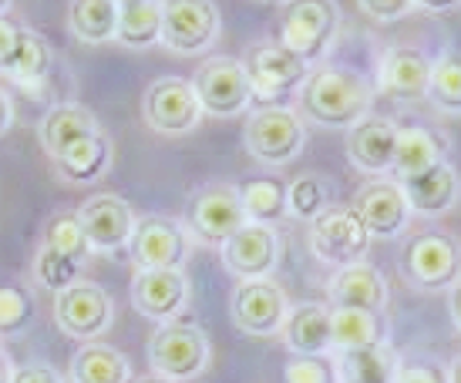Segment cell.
Instances as JSON below:
<instances>
[{"label":"cell","instance_id":"cell-1","mask_svg":"<svg viewBox=\"0 0 461 383\" xmlns=\"http://www.w3.org/2000/svg\"><path fill=\"white\" fill-rule=\"evenodd\" d=\"M377 91L364 75L317 64L310 67L307 81L296 91V115L321 128H354L360 118L374 115Z\"/></svg>","mask_w":461,"mask_h":383},{"label":"cell","instance_id":"cell-2","mask_svg":"<svg viewBox=\"0 0 461 383\" xmlns=\"http://www.w3.org/2000/svg\"><path fill=\"white\" fill-rule=\"evenodd\" d=\"M397 272L418 293H448L461 280V239L445 229L411 232L397 253Z\"/></svg>","mask_w":461,"mask_h":383},{"label":"cell","instance_id":"cell-3","mask_svg":"<svg viewBox=\"0 0 461 383\" xmlns=\"http://www.w3.org/2000/svg\"><path fill=\"white\" fill-rule=\"evenodd\" d=\"M340 7L330 0H294L280 4V44L310 67L323 64L340 38Z\"/></svg>","mask_w":461,"mask_h":383},{"label":"cell","instance_id":"cell-4","mask_svg":"<svg viewBox=\"0 0 461 383\" xmlns=\"http://www.w3.org/2000/svg\"><path fill=\"white\" fill-rule=\"evenodd\" d=\"M209 363H212V340L203 326H195L189 319L162 323L149 336V367L162 380H195L209 370Z\"/></svg>","mask_w":461,"mask_h":383},{"label":"cell","instance_id":"cell-5","mask_svg":"<svg viewBox=\"0 0 461 383\" xmlns=\"http://www.w3.org/2000/svg\"><path fill=\"white\" fill-rule=\"evenodd\" d=\"M240 64L249 77L253 102H263L259 108H283L286 98L296 94L310 75V64L300 61L294 51H286L280 40L249 44Z\"/></svg>","mask_w":461,"mask_h":383},{"label":"cell","instance_id":"cell-6","mask_svg":"<svg viewBox=\"0 0 461 383\" xmlns=\"http://www.w3.org/2000/svg\"><path fill=\"white\" fill-rule=\"evenodd\" d=\"M243 145L257 162L269 168L290 165L307 145V121L290 104L283 108H257L243 121Z\"/></svg>","mask_w":461,"mask_h":383},{"label":"cell","instance_id":"cell-7","mask_svg":"<svg viewBox=\"0 0 461 383\" xmlns=\"http://www.w3.org/2000/svg\"><path fill=\"white\" fill-rule=\"evenodd\" d=\"M182 226L189 229L193 243L222 245L232 232H240L246 226V212L236 185H230V182H209L203 189H195L189 195Z\"/></svg>","mask_w":461,"mask_h":383},{"label":"cell","instance_id":"cell-8","mask_svg":"<svg viewBox=\"0 0 461 383\" xmlns=\"http://www.w3.org/2000/svg\"><path fill=\"white\" fill-rule=\"evenodd\" d=\"M371 232L354 212V205L333 202L317 222H310V253L333 269L364 263L371 253Z\"/></svg>","mask_w":461,"mask_h":383},{"label":"cell","instance_id":"cell-9","mask_svg":"<svg viewBox=\"0 0 461 383\" xmlns=\"http://www.w3.org/2000/svg\"><path fill=\"white\" fill-rule=\"evenodd\" d=\"M54 323L71 340L95 343L115 323V299L98 282L77 280L75 286L54 296Z\"/></svg>","mask_w":461,"mask_h":383},{"label":"cell","instance_id":"cell-10","mask_svg":"<svg viewBox=\"0 0 461 383\" xmlns=\"http://www.w3.org/2000/svg\"><path fill=\"white\" fill-rule=\"evenodd\" d=\"M189 85H193L195 98L203 104V115L236 118L253 104L249 77H246L240 58H230V54L205 58V61L195 67V75Z\"/></svg>","mask_w":461,"mask_h":383},{"label":"cell","instance_id":"cell-11","mask_svg":"<svg viewBox=\"0 0 461 383\" xmlns=\"http://www.w3.org/2000/svg\"><path fill=\"white\" fill-rule=\"evenodd\" d=\"M141 118L158 135H189L203 125L205 115L189 77L166 75L152 81L141 94Z\"/></svg>","mask_w":461,"mask_h":383},{"label":"cell","instance_id":"cell-12","mask_svg":"<svg viewBox=\"0 0 461 383\" xmlns=\"http://www.w3.org/2000/svg\"><path fill=\"white\" fill-rule=\"evenodd\" d=\"M222 13L209 0H168L162 4V38L172 54H205L219 40Z\"/></svg>","mask_w":461,"mask_h":383},{"label":"cell","instance_id":"cell-13","mask_svg":"<svg viewBox=\"0 0 461 383\" xmlns=\"http://www.w3.org/2000/svg\"><path fill=\"white\" fill-rule=\"evenodd\" d=\"M189 253H193V236L182 226V218L145 216L135 222L129 255L139 272H149V269H185Z\"/></svg>","mask_w":461,"mask_h":383},{"label":"cell","instance_id":"cell-14","mask_svg":"<svg viewBox=\"0 0 461 383\" xmlns=\"http://www.w3.org/2000/svg\"><path fill=\"white\" fill-rule=\"evenodd\" d=\"M219 255H222V266L240 282L273 280L283 259V236L273 226L246 222L243 229L232 232L230 239L219 245Z\"/></svg>","mask_w":461,"mask_h":383},{"label":"cell","instance_id":"cell-15","mask_svg":"<svg viewBox=\"0 0 461 383\" xmlns=\"http://www.w3.org/2000/svg\"><path fill=\"white\" fill-rule=\"evenodd\" d=\"M286 313H290V296L276 280L240 282L232 293V323L243 336L253 340L280 336Z\"/></svg>","mask_w":461,"mask_h":383},{"label":"cell","instance_id":"cell-16","mask_svg":"<svg viewBox=\"0 0 461 383\" xmlns=\"http://www.w3.org/2000/svg\"><path fill=\"white\" fill-rule=\"evenodd\" d=\"M77 222L85 229L91 253H122L129 249L131 232H135V209L129 199H122L115 192H98L77 205Z\"/></svg>","mask_w":461,"mask_h":383},{"label":"cell","instance_id":"cell-17","mask_svg":"<svg viewBox=\"0 0 461 383\" xmlns=\"http://www.w3.org/2000/svg\"><path fill=\"white\" fill-rule=\"evenodd\" d=\"M193 299V282L185 276V269H149V272H135L131 280V307L145 319L162 323H176L182 313L189 309Z\"/></svg>","mask_w":461,"mask_h":383},{"label":"cell","instance_id":"cell-18","mask_svg":"<svg viewBox=\"0 0 461 383\" xmlns=\"http://www.w3.org/2000/svg\"><path fill=\"white\" fill-rule=\"evenodd\" d=\"M350 205L367 226L371 239H394L401 232H408L411 205L394 179H367Z\"/></svg>","mask_w":461,"mask_h":383},{"label":"cell","instance_id":"cell-19","mask_svg":"<svg viewBox=\"0 0 461 383\" xmlns=\"http://www.w3.org/2000/svg\"><path fill=\"white\" fill-rule=\"evenodd\" d=\"M330 309H364V313H384L391 303V286L384 272L374 263H354V266L333 269L327 280Z\"/></svg>","mask_w":461,"mask_h":383},{"label":"cell","instance_id":"cell-20","mask_svg":"<svg viewBox=\"0 0 461 383\" xmlns=\"http://www.w3.org/2000/svg\"><path fill=\"white\" fill-rule=\"evenodd\" d=\"M428 77H431V58L414 44H394L377 64L374 91L397 102H414L428 94Z\"/></svg>","mask_w":461,"mask_h":383},{"label":"cell","instance_id":"cell-21","mask_svg":"<svg viewBox=\"0 0 461 383\" xmlns=\"http://www.w3.org/2000/svg\"><path fill=\"white\" fill-rule=\"evenodd\" d=\"M397 125L384 115L360 118L354 128H347V158L350 165L371 175V179H387L391 158H394Z\"/></svg>","mask_w":461,"mask_h":383},{"label":"cell","instance_id":"cell-22","mask_svg":"<svg viewBox=\"0 0 461 383\" xmlns=\"http://www.w3.org/2000/svg\"><path fill=\"white\" fill-rule=\"evenodd\" d=\"M397 185H401L404 199H408L411 216L421 218L445 216L461 199V175L448 158H441L431 168H424L421 175H411V179L397 182Z\"/></svg>","mask_w":461,"mask_h":383},{"label":"cell","instance_id":"cell-23","mask_svg":"<svg viewBox=\"0 0 461 383\" xmlns=\"http://www.w3.org/2000/svg\"><path fill=\"white\" fill-rule=\"evenodd\" d=\"M280 340L294 357H330V307L327 303H296L280 326Z\"/></svg>","mask_w":461,"mask_h":383},{"label":"cell","instance_id":"cell-24","mask_svg":"<svg viewBox=\"0 0 461 383\" xmlns=\"http://www.w3.org/2000/svg\"><path fill=\"white\" fill-rule=\"evenodd\" d=\"M337 383H394L401 370V353L391 340L360 346V350H337L330 353Z\"/></svg>","mask_w":461,"mask_h":383},{"label":"cell","instance_id":"cell-25","mask_svg":"<svg viewBox=\"0 0 461 383\" xmlns=\"http://www.w3.org/2000/svg\"><path fill=\"white\" fill-rule=\"evenodd\" d=\"M112 162H115V141L104 131L75 141L58 158H51L54 175L68 185H91V182L104 179L112 172Z\"/></svg>","mask_w":461,"mask_h":383},{"label":"cell","instance_id":"cell-26","mask_svg":"<svg viewBox=\"0 0 461 383\" xmlns=\"http://www.w3.org/2000/svg\"><path fill=\"white\" fill-rule=\"evenodd\" d=\"M102 125L91 108H85L81 102H61L48 108L44 118L38 121V138L41 148L48 152V158H58V155L71 148L75 141L88 138V135H98Z\"/></svg>","mask_w":461,"mask_h":383},{"label":"cell","instance_id":"cell-27","mask_svg":"<svg viewBox=\"0 0 461 383\" xmlns=\"http://www.w3.org/2000/svg\"><path fill=\"white\" fill-rule=\"evenodd\" d=\"M441 158H448V155H445V141L438 138L431 128H424V125L397 128L394 158H391L387 179L404 182V179H411V175H421L424 168H431L435 162H441Z\"/></svg>","mask_w":461,"mask_h":383},{"label":"cell","instance_id":"cell-28","mask_svg":"<svg viewBox=\"0 0 461 383\" xmlns=\"http://www.w3.org/2000/svg\"><path fill=\"white\" fill-rule=\"evenodd\" d=\"M71 383H131V363L112 343H81L71 357Z\"/></svg>","mask_w":461,"mask_h":383},{"label":"cell","instance_id":"cell-29","mask_svg":"<svg viewBox=\"0 0 461 383\" xmlns=\"http://www.w3.org/2000/svg\"><path fill=\"white\" fill-rule=\"evenodd\" d=\"M391 326L384 313L364 309H330V343L337 350H360V346L384 343Z\"/></svg>","mask_w":461,"mask_h":383},{"label":"cell","instance_id":"cell-30","mask_svg":"<svg viewBox=\"0 0 461 383\" xmlns=\"http://www.w3.org/2000/svg\"><path fill=\"white\" fill-rule=\"evenodd\" d=\"M68 27L81 44L102 48L118 34V0H75L68 4Z\"/></svg>","mask_w":461,"mask_h":383},{"label":"cell","instance_id":"cell-31","mask_svg":"<svg viewBox=\"0 0 461 383\" xmlns=\"http://www.w3.org/2000/svg\"><path fill=\"white\" fill-rule=\"evenodd\" d=\"M162 38V4L158 0H118V34L125 48H152Z\"/></svg>","mask_w":461,"mask_h":383},{"label":"cell","instance_id":"cell-32","mask_svg":"<svg viewBox=\"0 0 461 383\" xmlns=\"http://www.w3.org/2000/svg\"><path fill=\"white\" fill-rule=\"evenodd\" d=\"M54 67V51H51V40L38 34L34 27H27L21 31V40H17V48H14V58L11 64L4 67V75H11L14 81H21L27 88H34L41 85L44 77L51 75Z\"/></svg>","mask_w":461,"mask_h":383},{"label":"cell","instance_id":"cell-33","mask_svg":"<svg viewBox=\"0 0 461 383\" xmlns=\"http://www.w3.org/2000/svg\"><path fill=\"white\" fill-rule=\"evenodd\" d=\"M333 205V182L317 172H300L286 182V218L296 222H317Z\"/></svg>","mask_w":461,"mask_h":383},{"label":"cell","instance_id":"cell-34","mask_svg":"<svg viewBox=\"0 0 461 383\" xmlns=\"http://www.w3.org/2000/svg\"><path fill=\"white\" fill-rule=\"evenodd\" d=\"M240 202H243L246 222L257 226H280L286 218V182L283 179H249L236 185Z\"/></svg>","mask_w":461,"mask_h":383},{"label":"cell","instance_id":"cell-35","mask_svg":"<svg viewBox=\"0 0 461 383\" xmlns=\"http://www.w3.org/2000/svg\"><path fill=\"white\" fill-rule=\"evenodd\" d=\"M424 98L435 104L441 115L461 118V48H445L431 61Z\"/></svg>","mask_w":461,"mask_h":383},{"label":"cell","instance_id":"cell-36","mask_svg":"<svg viewBox=\"0 0 461 383\" xmlns=\"http://www.w3.org/2000/svg\"><path fill=\"white\" fill-rule=\"evenodd\" d=\"M44 245H51L54 253L68 255V259H75V263H85L91 255V245H88V239H85L81 222H77V212H58V216L48 222Z\"/></svg>","mask_w":461,"mask_h":383},{"label":"cell","instance_id":"cell-37","mask_svg":"<svg viewBox=\"0 0 461 383\" xmlns=\"http://www.w3.org/2000/svg\"><path fill=\"white\" fill-rule=\"evenodd\" d=\"M34 280H38V286H44V289H51L58 296L61 289H68V286H75L81 280V263L54 253L51 245H41L38 255H34Z\"/></svg>","mask_w":461,"mask_h":383},{"label":"cell","instance_id":"cell-38","mask_svg":"<svg viewBox=\"0 0 461 383\" xmlns=\"http://www.w3.org/2000/svg\"><path fill=\"white\" fill-rule=\"evenodd\" d=\"M34 323V299L24 286H0V340L21 336Z\"/></svg>","mask_w":461,"mask_h":383},{"label":"cell","instance_id":"cell-39","mask_svg":"<svg viewBox=\"0 0 461 383\" xmlns=\"http://www.w3.org/2000/svg\"><path fill=\"white\" fill-rule=\"evenodd\" d=\"M286 383H337L330 357H290L286 370H283Z\"/></svg>","mask_w":461,"mask_h":383},{"label":"cell","instance_id":"cell-40","mask_svg":"<svg viewBox=\"0 0 461 383\" xmlns=\"http://www.w3.org/2000/svg\"><path fill=\"white\" fill-rule=\"evenodd\" d=\"M357 13L371 17V21H381V24H391V21H404V17L424 13V0H360Z\"/></svg>","mask_w":461,"mask_h":383},{"label":"cell","instance_id":"cell-41","mask_svg":"<svg viewBox=\"0 0 461 383\" xmlns=\"http://www.w3.org/2000/svg\"><path fill=\"white\" fill-rule=\"evenodd\" d=\"M394 383H448V363L435 357H408L401 360Z\"/></svg>","mask_w":461,"mask_h":383},{"label":"cell","instance_id":"cell-42","mask_svg":"<svg viewBox=\"0 0 461 383\" xmlns=\"http://www.w3.org/2000/svg\"><path fill=\"white\" fill-rule=\"evenodd\" d=\"M11 383H65V377L51 363H24V367H14Z\"/></svg>","mask_w":461,"mask_h":383},{"label":"cell","instance_id":"cell-43","mask_svg":"<svg viewBox=\"0 0 461 383\" xmlns=\"http://www.w3.org/2000/svg\"><path fill=\"white\" fill-rule=\"evenodd\" d=\"M21 31H24L21 21H14V17H0V71L11 64L14 48H17V40H21Z\"/></svg>","mask_w":461,"mask_h":383},{"label":"cell","instance_id":"cell-44","mask_svg":"<svg viewBox=\"0 0 461 383\" xmlns=\"http://www.w3.org/2000/svg\"><path fill=\"white\" fill-rule=\"evenodd\" d=\"M14 115H17V111H14L11 94H7V91L0 88V138H4V135H7V131H11V125H14Z\"/></svg>","mask_w":461,"mask_h":383},{"label":"cell","instance_id":"cell-45","mask_svg":"<svg viewBox=\"0 0 461 383\" xmlns=\"http://www.w3.org/2000/svg\"><path fill=\"white\" fill-rule=\"evenodd\" d=\"M448 316L455 323V330L461 333V280L448 289Z\"/></svg>","mask_w":461,"mask_h":383},{"label":"cell","instance_id":"cell-46","mask_svg":"<svg viewBox=\"0 0 461 383\" xmlns=\"http://www.w3.org/2000/svg\"><path fill=\"white\" fill-rule=\"evenodd\" d=\"M11 377H14V360L0 350V383H11Z\"/></svg>","mask_w":461,"mask_h":383},{"label":"cell","instance_id":"cell-47","mask_svg":"<svg viewBox=\"0 0 461 383\" xmlns=\"http://www.w3.org/2000/svg\"><path fill=\"white\" fill-rule=\"evenodd\" d=\"M448 383H461V353L448 363Z\"/></svg>","mask_w":461,"mask_h":383},{"label":"cell","instance_id":"cell-48","mask_svg":"<svg viewBox=\"0 0 461 383\" xmlns=\"http://www.w3.org/2000/svg\"><path fill=\"white\" fill-rule=\"evenodd\" d=\"M14 11V4L11 0H0V17H7V13Z\"/></svg>","mask_w":461,"mask_h":383},{"label":"cell","instance_id":"cell-49","mask_svg":"<svg viewBox=\"0 0 461 383\" xmlns=\"http://www.w3.org/2000/svg\"><path fill=\"white\" fill-rule=\"evenodd\" d=\"M135 383H172V380H162V377H155L152 373V377H141V380H135Z\"/></svg>","mask_w":461,"mask_h":383}]
</instances>
